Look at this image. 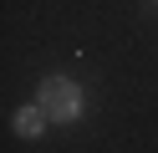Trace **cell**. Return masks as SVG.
<instances>
[{"instance_id": "6da1fadb", "label": "cell", "mask_w": 158, "mask_h": 153, "mask_svg": "<svg viewBox=\"0 0 158 153\" xmlns=\"http://www.w3.org/2000/svg\"><path fill=\"white\" fill-rule=\"evenodd\" d=\"M41 107H46V117L72 122L77 112H82V92H77V82H72V77H46V82H41Z\"/></svg>"}, {"instance_id": "7a4b0ae2", "label": "cell", "mask_w": 158, "mask_h": 153, "mask_svg": "<svg viewBox=\"0 0 158 153\" xmlns=\"http://www.w3.org/2000/svg\"><path fill=\"white\" fill-rule=\"evenodd\" d=\"M41 128H46V107H21L15 112V133L21 138H41Z\"/></svg>"}]
</instances>
